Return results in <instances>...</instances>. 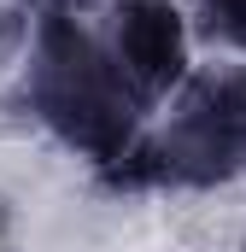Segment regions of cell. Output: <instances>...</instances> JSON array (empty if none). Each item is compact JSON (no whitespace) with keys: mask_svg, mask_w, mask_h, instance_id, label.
I'll use <instances>...</instances> for the list:
<instances>
[{"mask_svg":"<svg viewBox=\"0 0 246 252\" xmlns=\"http://www.w3.org/2000/svg\"><path fill=\"white\" fill-rule=\"evenodd\" d=\"M193 53L246 59V0H182Z\"/></svg>","mask_w":246,"mask_h":252,"instance_id":"cell-4","label":"cell"},{"mask_svg":"<svg viewBox=\"0 0 246 252\" xmlns=\"http://www.w3.org/2000/svg\"><path fill=\"white\" fill-rule=\"evenodd\" d=\"M18 94H24L30 118L64 153H76L100 170H112L147 124V100L129 88V76L100 47V35L88 30L82 12L30 18Z\"/></svg>","mask_w":246,"mask_h":252,"instance_id":"cell-2","label":"cell"},{"mask_svg":"<svg viewBox=\"0 0 246 252\" xmlns=\"http://www.w3.org/2000/svg\"><path fill=\"white\" fill-rule=\"evenodd\" d=\"M6 6H18L24 18H53V12H82L88 0H6Z\"/></svg>","mask_w":246,"mask_h":252,"instance_id":"cell-5","label":"cell"},{"mask_svg":"<svg viewBox=\"0 0 246 252\" xmlns=\"http://www.w3.org/2000/svg\"><path fill=\"white\" fill-rule=\"evenodd\" d=\"M123 188L211 193L246 176V59L199 53L106 170Z\"/></svg>","mask_w":246,"mask_h":252,"instance_id":"cell-1","label":"cell"},{"mask_svg":"<svg viewBox=\"0 0 246 252\" xmlns=\"http://www.w3.org/2000/svg\"><path fill=\"white\" fill-rule=\"evenodd\" d=\"M82 18L100 35V47L118 59L129 88L147 100V112L199 59L193 35H187V18H182V0H88Z\"/></svg>","mask_w":246,"mask_h":252,"instance_id":"cell-3","label":"cell"}]
</instances>
